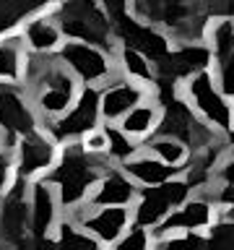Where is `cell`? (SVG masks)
I'll list each match as a JSON object with an SVG mask.
<instances>
[{"label": "cell", "instance_id": "cell-1", "mask_svg": "<svg viewBox=\"0 0 234 250\" xmlns=\"http://www.w3.org/2000/svg\"><path fill=\"white\" fill-rule=\"evenodd\" d=\"M109 164H112L109 156L86 151L81 141H68L60 146L58 162L44 175V180L58 190L65 211H70L89 203L94 185L99 183V177L107 172Z\"/></svg>", "mask_w": 234, "mask_h": 250}, {"label": "cell", "instance_id": "cell-34", "mask_svg": "<svg viewBox=\"0 0 234 250\" xmlns=\"http://www.w3.org/2000/svg\"><path fill=\"white\" fill-rule=\"evenodd\" d=\"M216 180H218V183H234V141L226 146L221 162H218Z\"/></svg>", "mask_w": 234, "mask_h": 250}, {"label": "cell", "instance_id": "cell-14", "mask_svg": "<svg viewBox=\"0 0 234 250\" xmlns=\"http://www.w3.org/2000/svg\"><path fill=\"white\" fill-rule=\"evenodd\" d=\"M62 214H65V206H62L58 190L44 177L31 180V185H29L31 245H47V242H52Z\"/></svg>", "mask_w": 234, "mask_h": 250}, {"label": "cell", "instance_id": "cell-5", "mask_svg": "<svg viewBox=\"0 0 234 250\" xmlns=\"http://www.w3.org/2000/svg\"><path fill=\"white\" fill-rule=\"evenodd\" d=\"M182 97L187 99L200 120H206L218 133H229L234 128V102L218 89L214 70L206 68L182 81Z\"/></svg>", "mask_w": 234, "mask_h": 250}, {"label": "cell", "instance_id": "cell-25", "mask_svg": "<svg viewBox=\"0 0 234 250\" xmlns=\"http://www.w3.org/2000/svg\"><path fill=\"white\" fill-rule=\"evenodd\" d=\"M60 0H0V37L21 29V23L34 13L55 11Z\"/></svg>", "mask_w": 234, "mask_h": 250}, {"label": "cell", "instance_id": "cell-10", "mask_svg": "<svg viewBox=\"0 0 234 250\" xmlns=\"http://www.w3.org/2000/svg\"><path fill=\"white\" fill-rule=\"evenodd\" d=\"M11 151H13V162H16V175L26 177V180H39L58 162L60 141L42 125V128H34L16 138Z\"/></svg>", "mask_w": 234, "mask_h": 250}, {"label": "cell", "instance_id": "cell-38", "mask_svg": "<svg viewBox=\"0 0 234 250\" xmlns=\"http://www.w3.org/2000/svg\"><path fill=\"white\" fill-rule=\"evenodd\" d=\"M232 102H234V99H232Z\"/></svg>", "mask_w": 234, "mask_h": 250}, {"label": "cell", "instance_id": "cell-11", "mask_svg": "<svg viewBox=\"0 0 234 250\" xmlns=\"http://www.w3.org/2000/svg\"><path fill=\"white\" fill-rule=\"evenodd\" d=\"M101 104H99V86H81L76 102L55 120H47L44 128L62 144L81 141L89 130L101 125Z\"/></svg>", "mask_w": 234, "mask_h": 250}, {"label": "cell", "instance_id": "cell-28", "mask_svg": "<svg viewBox=\"0 0 234 250\" xmlns=\"http://www.w3.org/2000/svg\"><path fill=\"white\" fill-rule=\"evenodd\" d=\"M55 245H68V248H91V250H99L101 245L97 242V237L86 229V227L78 222L73 214H62L58 229H55V237H52Z\"/></svg>", "mask_w": 234, "mask_h": 250}, {"label": "cell", "instance_id": "cell-8", "mask_svg": "<svg viewBox=\"0 0 234 250\" xmlns=\"http://www.w3.org/2000/svg\"><path fill=\"white\" fill-rule=\"evenodd\" d=\"M42 125L44 120L37 112L26 83L0 81V136H3V144L11 148L19 136L42 128Z\"/></svg>", "mask_w": 234, "mask_h": 250}, {"label": "cell", "instance_id": "cell-37", "mask_svg": "<svg viewBox=\"0 0 234 250\" xmlns=\"http://www.w3.org/2000/svg\"><path fill=\"white\" fill-rule=\"evenodd\" d=\"M232 219H234V214H232Z\"/></svg>", "mask_w": 234, "mask_h": 250}, {"label": "cell", "instance_id": "cell-24", "mask_svg": "<svg viewBox=\"0 0 234 250\" xmlns=\"http://www.w3.org/2000/svg\"><path fill=\"white\" fill-rule=\"evenodd\" d=\"M159 120H161V107L156 104L151 97H148L146 102H140V104L133 107L117 125H120V128L128 133V136L136 138L138 144H143L148 136H154V133H156V128H159Z\"/></svg>", "mask_w": 234, "mask_h": 250}, {"label": "cell", "instance_id": "cell-13", "mask_svg": "<svg viewBox=\"0 0 234 250\" xmlns=\"http://www.w3.org/2000/svg\"><path fill=\"white\" fill-rule=\"evenodd\" d=\"M115 39H117V44H125V47H133V50L143 52L154 62L161 60L172 50V44H175V39H172L167 29H161L154 21L140 19L133 11L115 19Z\"/></svg>", "mask_w": 234, "mask_h": 250}, {"label": "cell", "instance_id": "cell-19", "mask_svg": "<svg viewBox=\"0 0 234 250\" xmlns=\"http://www.w3.org/2000/svg\"><path fill=\"white\" fill-rule=\"evenodd\" d=\"M206 42L214 52L211 70L216 76L218 89L234 99V19H214L208 23Z\"/></svg>", "mask_w": 234, "mask_h": 250}, {"label": "cell", "instance_id": "cell-26", "mask_svg": "<svg viewBox=\"0 0 234 250\" xmlns=\"http://www.w3.org/2000/svg\"><path fill=\"white\" fill-rule=\"evenodd\" d=\"M115 58H117V70L122 76L133 78V81H140V83H148V86L154 83V78H156L154 60L146 58L143 52L133 50V47H125V44H117Z\"/></svg>", "mask_w": 234, "mask_h": 250}, {"label": "cell", "instance_id": "cell-2", "mask_svg": "<svg viewBox=\"0 0 234 250\" xmlns=\"http://www.w3.org/2000/svg\"><path fill=\"white\" fill-rule=\"evenodd\" d=\"M23 83L31 91L34 107L44 123L60 117L76 102L78 91H81V83L60 62L58 52L55 55H34L31 52L29 68H26V81Z\"/></svg>", "mask_w": 234, "mask_h": 250}, {"label": "cell", "instance_id": "cell-35", "mask_svg": "<svg viewBox=\"0 0 234 250\" xmlns=\"http://www.w3.org/2000/svg\"><path fill=\"white\" fill-rule=\"evenodd\" d=\"M99 3H101V8L109 13V19H112V21L133 11V0H99Z\"/></svg>", "mask_w": 234, "mask_h": 250}, {"label": "cell", "instance_id": "cell-7", "mask_svg": "<svg viewBox=\"0 0 234 250\" xmlns=\"http://www.w3.org/2000/svg\"><path fill=\"white\" fill-rule=\"evenodd\" d=\"M190 195H193V188L182 175L164 180L159 185H140L136 201H133V206H130L133 208V222L154 229L161 219H167L172 211H175L179 203H185Z\"/></svg>", "mask_w": 234, "mask_h": 250}, {"label": "cell", "instance_id": "cell-16", "mask_svg": "<svg viewBox=\"0 0 234 250\" xmlns=\"http://www.w3.org/2000/svg\"><path fill=\"white\" fill-rule=\"evenodd\" d=\"M211 62H214L211 44L206 39H190V42H175L161 60L154 62V68H156V78H167V81H175L182 86L185 78L211 68Z\"/></svg>", "mask_w": 234, "mask_h": 250}, {"label": "cell", "instance_id": "cell-6", "mask_svg": "<svg viewBox=\"0 0 234 250\" xmlns=\"http://www.w3.org/2000/svg\"><path fill=\"white\" fill-rule=\"evenodd\" d=\"M58 58L81 86H101L117 73L115 50H109L104 44L65 39L58 50Z\"/></svg>", "mask_w": 234, "mask_h": 250}, {"label": "cell", "instance_id": "cell-21", "mask_svg": "<svg viewBox=\"0 0 234 250\" xmlns=\"http://www.w3.org/2000/svg\"><path fill=\"white\" fill-rule=\"evenodd\" d=\"M21 34H23V42H26L29 52H34V55H55L60 50V44L65 42V34H62L52 11L29 16L21 23Z\"/></svg>", "mask_w": 234, "mask_h": 250}, {"label": "cell", "instance_id": "cell-29", "mask_svg": "<svg viewBox=\"0 0 234 250\" xmlns=\"http://www.w3.org/2000/svg\"><path fill=\"white\" fill-rule=\"evenodd\" d=\"M104 130H107V156L115 164L128 162L133 154L140 151V144L133 136H128L117 123H104Z\"/></svg>", "mask_w": 234, "mask_h": 250}, {"label": "cell", "instance_id": "cell-15", "mask_svg": "<svg viewBox=\"0 0 234 250\" xmlns=\"http://www.w3.org/2000/svg\"><path fill=\"white\" fill-rule=\"evenodd\" d=\"M218 214L221 211L208 193H193L185 203H179L167 219H161L151 229L154 245L175 232H208V227L218 219Z\"/></svg>", "mask_w": 234, "mask_h": 250}, {"label": "cell", "instance_id": "cell-3", "mask_svg": "<svg viewBox=\"0 0 234 250\" xmlns=\"http://www.w3.org/2000/svg\"><path fill=\"white\" fill-rule=\"evenodd\" d=\"M206 5L208 0H133V13L159 23L175 42H190V39H206L211 23Z\"/></svg>", "mask_w": 234, "mask_h": 250}, {"label": "cell", "instance_id": "cell-17", "mask_svg": "<svg viewBox=\"0 0 234 250\" xmlns=\"http://www.w3.org/2000/svg\"><path fill=\"white\" fill-rule=\"evenodd\" d=\"M151 97V86L133 81L122 76L120 70L109 78L107 83L99 86V104H101V120L104 123H120L136 104Z\"/></svg>", "mask_w": 234, "mask_h": 250}, {"label": "cell", "instance_id": "cell-4", "mask_svg": "<svg viewBox=\"0 0 234 250\" xmlns=\"http://www.w3.org/2000/svg\"><path fill=\"white\" fill-rule=\"evenodd\" d=\"M52 13L65 39H81V42H94L117 50L115 21L109 19L99 0H60Z\"/></svg>", "mask_w": 234, "mask_h": 250}, {"label": "cell", "instance_id": "cell-22", "mask_svg": "<svg viewBox=\"0 0 234 250\" xmlns=\"http://www.w3.org/2000/svg\"><path fill=\"white\" fill-rule=\"evenodd\" d=\"M29 47L23 42L21 29L8 31L0 37V81L8 83H23L26 81V68H29Z\"/></svg>", "mask_w": 234, "mask_h": 250}, {"label": "cell", "instance_id": "cell-18", "mask_svg": "<svg viewBox=\"0 0 234 250\" xmlns=\"http://www.w3.org/2000/svg\"><path fill=\"white\" fill-rule=\"evenodd\" d=\"M68 214H73L97 237L101 248H112L133 222L130 206H89V203H83L78 208H70Z\"/></svg>", "mask_w": 234, "mask_h": 250}, {"label": "cell", "instance_id": "cell-23", "mask_svg": "<svg viewBox=\"0 0 234 250\" xmlns=\"http://www.w3.org/2000/svg\"><path fill=\"white\" fill-rule=\"evenodd\" d=\"M120 167L128 172L138 185H159V183H164V180H172V177L182 175V167H175V164L161 162L159 156L146 151L143 146H140V151L133 154L128 162H122Z\"/></svg>", "mask_w": 234, "mask_h": 250}, {"label": "cell", "instance_id": "cell-12", "mask_svg": "<svg viewBox=\"0 0 234 250\" xmlns=\"http://www.w3.org/2000/svg\"><path fill=\"white\" fill-rule=\"evenodd\" d=\"M29 185L31 180L16 175L11 188L0 195V245H8V248L31 245Z\"/></svg>", "mask_w": 234, "mask_h": 250}, {"label": "cell", "instance_id": "cell-36", "mask_svg": "<svg viewBox=\"0 0 234 250\" xmlns=\"http://www.w3.org/2000/svg\"><path fill=\"white\" fill-rule=\"evenodd\" d=\"M3 146H5V144H3V136H0V148H3Z\"/></svg>", "mask_w": 234, "mask_h": 250}, {"label": "cell", "instance_id": "cell-9", "mask_svg": "<svg viewBox=\"0 0 234 250\" xmlns=\"http://www.w3.org/2000/svg\"><path fill=\"white\" fill-rule=\"evenodd\" d=\"M156 133H164V136H175L182 144L190 146V151H198V148L214 144V141L224 138V133H218L216 128H211L206 120H200L198 112L187 104V99L179 94L169 102V104L161 107V120Z\"/></svg>", "mask_w": 234, "mask_h": 250}, {"label": "cell", "instance_id": "cell-27", "mask_svg": "<svg viewBox=\"0 0 234 250\" xmlns=\"http://www.w3.org/2000/svg\"><path fill=\"white\" fill-rule=\"evenodd\" d=\"M140 146H143L146 151H151L154 156H159L161 162L175 164V167H182V169H185V164H187V159H190V154H193L187 144H182V141L175 138V136H164V133L148 136Z\"/></svg>", "mask_w": 234, "mask_h": 250}, {"label": "cell", "instance_id": "cell-20", "mask_svg": "<svg viewBox=\"0 0 234 250\" xmlns=\"http://www.w3.org/2000/svg\"><path fill=\"white\" fill-rule=\"evenodd\" d=\"M138 183L120 164H109L89 195V206H133L138 195Z\"/></svg>", "mask_w": 234, "mask_h": 250}, {"label": "cell", "instance_id": "cell-32", "mask_svg": "<svg viewBox=\"0 0 234 250\" xmlns=\"http://www.w3.org/2000/svg\"><path fill=\"white\" fill-rule=\"evenodd\" d=\"M16 180V162H13V151L8 146L0 148V195H3L11 183Z\"/></svg>", "mask_w": 234, "mask_h": 250}, {"label": "cell", "instance_id": "cell-30", "mask_svg": "<svg viewBox=\"0 0 234 250\" xmlns=\"http://www.w3.org/2000/svg\"><path fill=\"white\" fill-rule=\"evenodd\" d=\"M148 248H154V234L148 227L138 224V222H130V227L112 245V250H148Z\"/></svg>", "mask_w": 234, "mask_h": 250}, {"label": "cell", "instance_id": "cell-33", "mask_svg": "<svg viewBox=\"0 0 234 250\" xmlns=\"http://www.w3.org/2000/svg\"><path fill=\"white\" fill-rule=\"evenodd\" d=\"M81 144L86 146V151H91V154H104V156H107V130H104V123L86 133V136L81 138Z\"/></svg>", "mask_w": 234, "mask_h": 250}, {"label": "cell", "instance_id": "cell-31", "mask_svg": "<svg viewBox=\"0 0 234 250\" xmlns=\"http://www.w3.org/2000/svg\"><path fill=\"white\" fill-rule=\"evenodd\" d=\"M208 240H211V245L234 248V219L218 214V219L208 227Z\"/></svg>", "mask_w": 234, "mask_h": 250}]
</instances>
